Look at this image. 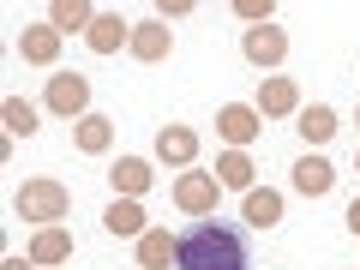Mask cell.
Instances as JSON below:
<instances>
[{
	"label": "cell",
	"instance_id": "cell-1",
	"mask_svg": "<svg viewBox=\"0 0 360 270\" xmlns=\"http://www.w3.org/2000/svg\"><path fill=\"white\" fill-rule=\"evenodd\" d=\"M174 264H180V270H252V264H246L240 229H229V222H217V217L193 222V229L180 234Z\"/></svg>",
	"mask_w": 360,
	"mask_h": 270
},
{
	"label": "cell",
	"instance_id": "cell-2",
	"mask_svg": "<svg viewBox=\"0 0 360 270\" xmlns=\"http://www.w3.org/2000/svg\"><path fill=\"white\" fill-rule=\"evenodd\" d=\"M13 210H18L25 222H37V229H49V222H66V210H72V193H66L60 180L37 174V180H25V186H18Z\"/></svg>",
	"mask_w": 360,
	"mask_h": 270
},
{
	"label": "cell",
	"instance_id": "cell-3",
	"mask_svg": "<svg viewBox=\"0 0 360 270\" xmlns=\"http://www.w3.org/2000/svg\"><path fill=\"white\" fill-rule=\"evenodd\" d=\"M42 108L60 120H84L90 115V78L84 72H54L49 90H42Z\"/></svg>",
	"mask_w": 360,
	"mask_h": 270
},
{
	"label": "cell",
	"instance_id": "cell-4",
	"mask_svg": "<svg viewBox=\"0 0 360 270\" xmlns=\"http://www.w3.org/2000/svg\"><path fill=\"white\" fill-rule=\"evenodd\" d=\"M217 198H222V180L217 174H205V168H186V174L174 180V205L186 210V217H217Z\"/></svg>",
	"mask_w": 360,
	"mask_h": 270
},
{
	"label": "cell",
	"instance_id": "cell-5",
	"mask_svg": "<svg viewBox=\"0 0 360 270\" xmlns=\"http://www.w3.org/2000/svg\"><path fill=\"white\" fill-rule=\"evenodd\" d=\"M25 258H30V264H42V270L72 264V229H66V222H49V229H37V234H30V246H25Z\"/></svg>",
	"mask_w": 360,
	"mask_h": 270
},
{
	"label": "cell",
	"instance_id": "cell-6",
	"mask_svg": "<svg viewBox=\"0 0 360 270\" xmlns=\"http://www.w3.org/2000/svg\"><path fill=\"white\" fill-rule=\"evenodd\" d=\"M217 132H222L229 150H246V144L264 132V115H258L252 103H229V108H217Z\"/></svg>",
	"mask_w": 360,
	"mask_h": 270
},
{
	"label": "cell",
	"instance_id": "cell-7",
	"mask_svg": "<svg viewBox=\"0 0 360 270\" xmlns=\"http://www.w3.org/2000/svg\"><path fill=\"white\" fill-rule=\"evenodd\" d=\"M60 49H66V37L49 25V18L18 30V54H25V66H54V60H60Z\"/></svg>",
	"mask_w": 360,
	"mask_h": 270
},
{
	"label": "cell",
	"instance_id": "cell-8",
	"mask_svg": "<svg viewBox=\"0 0 360 270\" xmlns=\"http://www.w3.org/2000/svg\"><path fill=\"white\" fill-rule=\"evenodd\" d=\"M132 60H144V66H156V60H168L174 54V30L162 25V18H144V25H132Z\"/></svg>",
	"mask_w": 360,
	"mask_h": 270
},
{
	"label": "cell",
	"instance_id": "cell-9",
	"mask_svg": "<svg viewBox=\"0 0 360 270\" xmlns=\"http://www.w3.org/2000/svg\"><path fill=\"white\" fill-rule=\"evenodd\" d=\"M240 54H246L252 66H283V60H288V30H276V25L246 30V37H240Z\"/></svg>",
	"mask_w": 360,
	"mask_h": 270
},
{
	"label": "cell",
	"instance_id": "cell-10",
	"mask_svg": "<svg viewBox=\"0 0 360 270\" xmlns=\"http://www.w3.org/2000/svg\"><path fill=\"white\" fill-rule=\"evenodd\" d=\"M258 115L264 120H283V115H300V84L295 78H264V84H258Z\"/></svg>",
	"mask_w": 360,
	"mask_h": 270
},
{
	"label": "cell",
	"instance_id": "cell-11",
	"mask_svg": "<svg viewBox=\"0 0 360 270\" xmlns=\"http://www.w3.org/2000/svg\"><path fill=\"white\" fill-rule=\"evenodd\" d=\"M156 162L193 168V162H198V132H193V127H162V132H156Z\"/></svg>",
	"mask_w": 360,
	"mask_h": 270
},
{
	"label": "cell",
	"instance_id": "cell-12",
	"mask_svg": "<svg viewBox=\"0 0 360 270\" xmlns=\"http://www.w3.org/2000/svg\"><path fill=\"white\" fill-rule=\"evenodd\" d=\"M103 229L115 234V240H139V234L150 229V217H144V205H139V198H115V205L103 210Z\"/></svg>",
	"mask_w": 360,
	"mask_h": 270
},
{
	"label": "cell",
	"instance_id": "cell-13",
	"mask_svg": "<svg viewBox=\"0 0 360 270\" xmlns=\"http://www.w3.org/2000/svg\"><path fill=\"white\" fill-rule=\"evenodd\" d=\"M84 42H90V54H120L132 42V25L120 13H96V25L84 30Z\"/></svg>",
	"mask_w": 360,
	"mask_h": 270
},
{
	"label": "cell",
	"instance_id": "cell-14",
	"mask_svg": "<svg viewBox=\"0 0 360 270\" xmlns=\"http://www.w3.org/2000/svg\"><path fill=\"white\" fill-rule=\"evenodd\" d=\"M174 252H180V234H168V229H144L139 234V270H168Z\"/></svg>",
	"mask_w": 360,
	"mask_h": 270
},
{
	"label": "cell",
	"instance_id": "cell-15",
	"mask_svg": "<svg viewBox=\"0 0 360 270\" xmlns=\"http://www.w3.org/2000/svg\"><path fill=\"white\" fill-rule=\"evenodd\" d=\"M108 180H115V198H144L150 193V162H144V156H120V162L108 168Z\"/></svg>",
	"mask_w": 360,
	"mask_h": 270
},
{
	"label": "cell",
	"instance_id": "cell-16",
	"mask_svg": "<svg viewBox=\"0 0 360 270\" xmlns=\"http://www.w3.org/2000/svg\"><path fill=\"white\" fill-rule=\"evenodd\" d=\"M240 217L252 222V229H276V222H283V193H270V186L240 193Z\"/></svg>",
	"mask_w": 360,
	"mask_h": 270
},
{
	"label": "cell",
	"instance_id": "cell-17",
	"mask_svg": "<svg viewBox=\"0 0 360 270\" xmlns=\"http://www.w3.org/2000/svg\"><path fill=\"white\" fill-rule=\"evenodd\" d=\"M72 144H78V150H84V156H103L108 150V144H115V120H108V115H96V108H90V115L84 120H72Z\"/></svg>",
	"mask_w": 360,
	"mask_h": 270
},
{
	"label": "cell",
	"instance_id": "cell-18",
	"mask_svg": "<svg viewBox=\"0 0 360 270\" xmlns=\"http://www.w3.org/2000/svg\"><path fill=\"white\" fill-rule=\"evenodd\" d=\"M336 186V168L324 162V156H300L295 162V193H307V198H324Z\"/></svg>",
	"mask_w": 360,
	"mask_h": 270
},
{
	"label": "cell",
	"instance_id": "cell-19",
	"mask_svg": "<svg viewBox=\"0 0 360 270\" xmlns=\"http://www.w3.org/2000/svg\"><path fill=\"white\" fill-rule=\"evenodd\" d=\"M252 156L246 150H222L217 156V180H222V193H252Z\"/></svg>",
	"mask_w": 360,
	"mask_h": 270
},
{
	"label": "cell",
	"instance_id": "cell-20",
	"mask_svg": "<svg viewBox=\"0 0 360 270\" xmlns=\"http://www.w3.org/2000/svg\"><path fill=\"white\" fill-rule=\"evenodd\" d=\"M49 25L60 30V37L90 30V25H96V6H90V0H54V6H49Z\"/></svg>",
	"mask_w": 360,
	"mask_h": 270
},
{
	"label": "cell",
	"instance_id": "cell-21",
	"mask_svg": "<svg viewBox=\"0 0 360 270\" xmlns=\"http://www.w3.org/2000/svg\"><path fill=\"white\" fill-rule=\"evenodd\" d=\"M300 139L307 144H330L336 139V108H324V103H312V108H300Z\"/></svg>",
	"mask_w": 360,
	"mask_h": 270
},
{
	"label": "cell",
	"instance_id": "cell-22",
	"mask_svg": "<svg viewBox=\"0 0 360 270\" xmlns=\"http://www.w3.org/2000/svg\"><path fill=\"white\" fill-rule=\"evenodd\" d=\"M0 120H6V139H30V132H37V103L6 96V103H0Z\"/></svg>",
	"mask_w": 360,
	"mask_h": 270
},
{
	"label": "cell",
	"instance_id": "cell-23",
	"mask_svg": "<svg viewBox=\"0 0 360 270\" xmlns=\"http://www.w3.org/2000/svg\"><path fill=\"white\" fill-rule=\"evenodd\" d=\"M270 0H234V18H246V25H270Z\"/></svg>",
	"mask_w": 360,
	"mask_h": 270
},
{
	"label": "cell",
	"instance_id": "cell-24",
	"mask_svg": "<svg viewBox=\"0 0 360 270\" xmlns=\"http://www.w3.org/2000/svg\"><path fill=\"white\" fill-rule=\"evenodd\" d=\"M342 222H348V234H360V198L348 205V217H342Z\"/></svg>",
	"mask_w": 360,
	"mask_h": 270
},
{
	"label": "cell",
	"instance_id": "cell-25",
	"mask_svg": "<svg viewBox=\"0 0 360 270\" xmlns=\"http://www.w3.org/2000/svg\"><path fill=\"white\" fill-rule=\"evenodd\" d=\"M0 270H42V264H30V258H6Z\"/></svg>",
	"mask_w": 360,
	"mask_h": 270
},
{
	"label": "cell",
	"instance_id": "cell-26",
	"mask_svg": "<svg viewBox=\"0 0 360 270\" xmlns=\"http://www.w3.org/2000/svg\"><path fill=\"white\" fill-rule=\"evenodd\" d=\"M60 270H72V264H60Z\"/></svg>",
	"mask_w": 360,
	"mask_h": 270
},
{
	"label": "cell",
	"instance_id": "cell-27",
	"mask_svg": "<svg viewBox=\"0 0 360 270\" xmlns=\"http://www.w3.org/2000/svg\"><path fill=\"white\" fill-rule=\"evenodd\" d=\"M354 168H360V156H354Z\"/></svg>",
	"mask_w": 360,
	"mask_h": 270
}]
</instances>
